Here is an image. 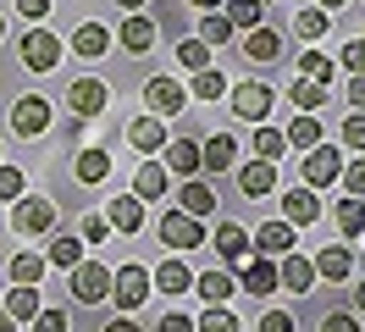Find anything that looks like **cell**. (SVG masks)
<instances>
[{"label":"cell","instance_id":"52","mask_svg":"<svg viewBox=\"0 0 365 332\" xmlns=\"http://www.w3.org/2000/svg\"><path fill=\"white\" fill-rule=\"evenodd\" d=\"M321 332H360V321H354L349 310H332V316L321 321Z\"/></svg>","mask_w":365,"mask_h":332},{"label":"cell","instance_id":"61","mask_svg":"<svg viewBox=\"0 0 365 332\" xmlns=\"http://www.w3.org/2000/svg\"><path fill=\"white\" fill-rule=\"evenodd\" d=\"M0 39H6V22H0Z\"/></svg>","mask_w":365,"mask_h":332},{"label":"cell","instance_id":"17","mask_svg":"<svg viewBox=\"0 0 365 332\" xmlns=\"http://www.w3.org/2000/svg\"><path fill=\"white\" fill-rule=\"evenodd\" d=\"M166 188H172V177H166V166H160V161H144V166L133 172V199H138V205L160 199Z\"/></svg>","mask_w":365,"mask_h":332},{"label":"cell","instance_id":"10","mask_svg":"<svg viewBox=\"0 0 365 332\" xmlns=\"http://www.w3.org/2000/svg\"><path fill=\"white\" fill-rule=\"evenodd\" d=\"M144 106H150V116L166 122V116H178V111L188 106V94H182L172 78H150V84H144Z\"/></svg>","mask_w":365,"mask_h":332},{"label":"cell","instance_id":"59","mask_svg":"<svg viewBox=\"0 0 365 332\" xmlns=\"http://www.w3.org/2000/svg\"><path fill=\"white\" fill-rule=\"evenodd\" d=\"M0 332H17V321H11V316H6V310H0Z\"/></svg>","mask_w":365,"mask_h":332},{"label":"cell","instance_id":"32","mask_svg":"<svg viewBox=\"0 0 365 332\" xmlns=\"http://www.w3.org/2000/svg\"><path fill=\"white\" fill-rule=\"evenodd\" d=\"M0 310H6L11 321H34V316H39L45 305H39V288H11V293H6V305H0Z\"/></svg>","mask_w":365,"mask_h":332},{"label":"cell","instance_id":"12","mask_svg":"<svg viewBox=\"0 0 365 332\" xmlns=\"http://www.w3.org/2000/svg\"><path fill=\"white\" fill-rule=\"evenodd\" d=\"M232 283L244 288V293H255V299H266V293L277 288V261L272 255H255V261H244V271H238Z\"/></svg>","mask_w":365,"mask_h":332},{"label":"cell","instance_id":"46","mask_svg":"<svg viewBox=\"0 0 365 332\" xmlns=\"http://www.w3.org/2000/svg\"><path fill=\"white\" fill-rule=\"evenodd\" d=\"M23 188H28V177L17 172V166H0V199H6V205H17Z\"/></svg>","mask_w":365,"mask_h":332},{"label":"cell","instance_id":"58","mask_svg":"<svg viewBox=\"0 0 365 332\" xmlns=\"http://www.w3.org/2000/svg\"><path fill=\"white\" fill-rule=\"evenodd\" d=\"M354 310H360V316H365V277H360V283H354Z\"/></svg>","mask_w":365,"mask_h":332},{"label":"cell","instance_id":"28","mask_svg":"<svg viewBox=\"0 0 365 332\" xmlns=\"http://www.w3.org/2000/svg\"><path fill=\"white\" fill-rule=\"evenodd\" d=\"M72 172H78V183H106V177H111V155L100 150V144H89V150L78 155Z\"/></svg>","mask_w":365,"mask_h":332},{"label":"cell","instance_id":"18","mask_svg":"<svg viewBox=\"0 0 365 332\" xmlns=\"http://www.w3.org/2000/svg\"><path fill=\"white\" fill-rule=\"evenodd\" d=\"M116 39H122V50H128V56H144V50L155 44V22L144 17V11H133V17L116 28Z\"/></svg>","mask_w":365,"mask_h":332},{"label":"cell","instance_id":"54","mask_svg":"<svg viewBox=\"0 0 365 332\" xmlns=\"http://www.w3.org/2000/svg\"><path fill=\"white\" fill-rule=\"evenodd\" d=\"M349 106L365 116V78H349Z\"/></svg>","mask_w":365,"mask_h":332},{"label":"cell","instance_id":"49","mask_svg":"<svg viewBox=\"0 0 365 332\" xmlns=\"http://www.w3.org/2000/svg\"><path fill=\"white\" fill-rule=\"evenodd\" d=\"M338 61L349 66L354 78H365V39H349V44H343V56H338Z\"/></svg>","mask_w":365,"mask_h":332},{"label":"cell","instance_id":"13","mask_svg":"<svg viewBox=\"0 0 365 332\" xmlns=\"http://www.w3.org/2000/svg\"><path fill=\"white\" fill-rule=\"evenodd\" d=\"M250 243L260 249V255H294V227H288L282 216H277V221H260V227L250 233Z\"/></svg>","mask_w":365,"mask_h":332},{"label":"cell","instance_id":"16","mask_svg":"<svg viewBox=\"0 0 365 332\" xmlns=\"http://www.w3.org/2000/svg\"><path fill=\"white\" fill-rule=\"evenodd\" d=\"M277 188V166L272 161H250V166H238V194L244 199H260Z\"/></svg>","mask_w":365,"mask_h":332},{"label":"cell","instance_id":"26","mask_svg":"<svg viewBox=\"0 0 365 332\" xmlns=\"http://www.w3.org/2000/svg\"><path fill=\"white\" fill-rule=\"evenodd\" d=\"M210 238H216V255H222V261H244V255H250V233H244L238 221H222Z\"/></svg>","mask_w":365,"mask_h":332},{"label":"cell","instance_id":"60","mask_svg":"<svg viewBox=\"0 0 365 332\" xmlns=\"http://www.w3.org/2000/svg\"><path fill=\"white\" fill-rule=\"evenodd\" d=\"M116 6H122V11H138V6H144V0H116Z\"/></svg>","mask_w":365,"mask_h":332},{"label":"cell","instance_id":"5","mask_svg":"<svg viewBox=\"0 0 365 332\" xmlns=\"http://www.w3.org/2000/svg\"><path fill=\"white\" fill-rule=\"evenodd\" d=\"M272 100H277V94H272L266 84H238V89H232V116L260 128V122L272 116Z\"/></svg>","mask_w":365,"mask_h":332},{"label":"cell","instance_id":"53","mask_svg":"<svg viewBox=\"0 0 365 332\" xmlns=\"http://www.w3.org/2000/svg\"><path fill=\"white\" fill-rule=\"evenodd\" d=\"M155 332H194V316H182V310H166Z\"/></svg>","mask_w":365,"mask_h":332},{"label":"cell","instance_id":"41","mask_svg":"<svg viewBox=\"0 0 365 332\" xmlns=\"http://www.w3.org/2000/svg\"><path fill=\"white\" fill-rule=\"evenodd\" d=\"M222 94H227V78H222L216 66L194 72V100H222Z\"/></svg>","mask_w":365,"mask_h":332},{"label":"cell","instance_id":"44","mask_svg":"<svg viewBox=\"0 0 365 332\" xmlns=\"http://www.w3.org/2000/svg\"><path fill=\"white\" fill-rule=\"evenodd\" d=\"M67 327H72V316L61 305H45L39 316H34V332H67Z\"/></svg>","mask_w":365,"mask_h":332},{"label":"cell","instance_id":"34","mask_svg":"<svg viewBox=\"0 0 365 332\" xmlns=\"http://www.w3.org/2000/svg\"><path fill=\"white\" fill-rule=\"evenodd\" d=\"M222 17H227L232 28H260L266 6H260V0H222Z\"/></svg>","mask_w":365,"mask_h":332},{"label":"cell","instance_id":"40","mask_svg":"<svg viewBox=\"0 0 365 332\" xmlns=\"http://www.w3.org/2000/svg\"><path fill=\"white\" fill-rule=\"evenodd\" d=\"M227 39H232V22L222 17V11H205V17H200V44L210 50V44H227Z\"/></svg>","mask_w":365,"mask_h":332},{"label":"cell","instance_id":"24","mask_svg":"<svg viewBox=\"0 0 365 332\" xmlns=\"http://www.w3.org/2000/svg\"><path fill=\"white\" fill-rule=\"evenodd\" d=\"M50 266H61V271H72V266H83V238L78 233H50V249H45Z\"/></svg>","mask_w":365,"mask_h":332},{"label":"cell","instance_id":"20","mask_svg":"<svg viewBox=\"0 0 365 332\" xmlns=\"http://www.w3.org/2000/svg\"><path fill=\"white\" fill-rule=\"evenodd\" d=\"M106 50H111V28H100V22H83L72 34V56H83V61H100Z\"/></svg>","mask_w":365,"mask_h":332},{"label":"cell","instance_id":"31","mask_svg":"<svg viewBox=\"0 0 365 332\" xmlns=\"http://www.w3.org/2000/svg\"><path fill=\"white\" fill-rule=\"evenodd\" d=\"M166 166L182 172V177H194L200 172V144H194V139H172V144H166Z\"/></svg>","mask_w":365,"mask_h":332},{"label":"cell","instance_id":"29","mask_svg":"<svg viewBox=\"0 0 365 332\" xmlns=\"http://www.w3.org/2000/svg\"><path fill=\"white\" fill-rule=\"evenodd\" d=\"M45 255H34V249H23V255H11V283L17 288H39V277H45Z\"/></svg>","mask_w":365,"mask_h":332},{"label":"cell","instance_id":"8","mask_svg":"<svg viewBox=\"0 0 365 332\" xmlns=\"http://www.w3.org/2000/svg\"><path fill=\"white\" fill-rule=\"evenodd\" d=\"M160 243H172V249H200V243H205V221L182 216V211H166V216H160Z\"/></svg>","mask_w":365,"mask_h":332},{"label":"cell","instance_id":"39","mask_svg":"<svg viewBox=\"0 0 365 332\" xmlns=\"http://www.w3.org/2000/svg\"><path fill=\"white\" fill-rule=\"evenodd\" d=\"M194 332H244V321H238V316H232L227 305H210L205 316L194 321Z\"/></svg>","mask_w":365,"mask_h":332},{"label":"cell","instance_id":"55","mask_svg":"<svg viewBox=\"0 0 365 332\" xmlns=\"http://www.w3.org/2000/svg\"><path fill=\"white\" fill-rule=\"evenodd\" d=\"M100 332H144V327H138V321H122V316H116V321H106Z\"/></svg>","mask_w":365,"mask_h":332},{"label":"cell","instance_id":"19","mask_svg":"<svg viewBox=\"0 0 365 332\" xmlns=\"http://www.w3.org/2000/svg\"><path fill=\"white\" fill-rule=\"evenodd\" d=\"M232 161H238V144H232V133H210L205 144H200V166H205V172H227Z\"/></svg>","mask_w":365,"mask_h":332},{"label":"cell","instance_id":"47","mask_svg":"<svg viewBox=\"0 0 365 332\" xmlns=\"http://www.w3.org/2000/svg\"><path fill=\"white\" fill-rule=\"evenodd\" d=\"M338 139L349 144V150H360V155H365V116H360V111H354V116H343Z\"/></svg>","mask_w":365,"mask_h":332},{"label":"cell","instance_id":"1","mask_svg":"<svg viewBox=\"0 0 365 332\" xmlns=\"http://www.w3.org/2000/svg\"><path fill=\"white\" fill-rule=\"evenodd\" d=\"M67 288H72V299H83V305L111 299V266H100V261L72 266V271H67Z\"/></svg>","mask_w":365,"mask_h":332},{"label":"cell","instance_id":"33","mask_svg":"<svg viewBox=\"0 0 365 332\" xmlns=\"http://www.w3.org/2000/svg\"><path fill=\"white\" fill-rule=\"evenodd\" d=\"M194 288H200V299H205V305H227L238 283H232L227 271H205V277H194Z\"/></svg>","mask_w":365,"mask_h":332},{"label":"cell","instance_id":"30","mask_svg":"<svg viewBox=\"0 0 365 332\" xmlns=\"http://www.w3.org/2000/svg\"><path fill=\"white\" fill-rule=\"evenodd\" d=\"M299 72H304V84H332V78H338V61H332V56H321V50H304V56H299Z\"/></svg>","mask_w":365,"mask_h":332},{"label":"cell","instance_id":"57","mask_svg":"<svg viewBox=\"0 0 365 332\" xmlns=\"http://www.w3.org/2000/svg\"><path fill=\"white\" fill-rule=\"evenodd\" d=\"M343 6H349V0H316V11H327V17H332V11H343Z\"/></svg>","mask_w":365,"mask_h":332},{"label":"cell","instance_id":"25","mask_svg":"<svg viewBox=\"0 0 365 332\" xmlns=\"http://www.w3.org/2000/svg\"><path fill=\"white\" fill-rule=\"evenodd\" d=\"M332 227H338L343 238H360V233H365V199H349V194H343L338 205H332Z\"/></svg>","mask_w":365,"mask_h":332},{"label":"cell","instance_id":"48","mask_svg":"<svg viewBox=\"0 0 365 332\" xmlns=\"http://www.w3.org/2000/svg\"><path fill=\"white\" fill-rule=\"evenodd\" d=\"M78 238H83V243H106V238H111L106 216H83V221H78Z\"/></svg>","mask_w":365,"mask_h":332},{"label":"cell","instance_id":"2","mask_svg":"<svg viewBox=\"0 0 365 332\" xmlns=\"http://www.w3.org/2000/svg\"><path fill=\"white\" fill-rule=\"evenodd\" d=\"M111 299L122 316H133L144 299H150V271L144 266H122V271H111Z\"/></svg>","mask_w":365,"mask_h":332},{"label":"cell","instance_id":"38","mask_svg":"<svg viewBox=\"0 0 365 332\" xmlns=\"http://www.w3.org/2000/svg\"><path fill=\"white\" fill-rule=\"evenodd\" d=\"M282 150H288V139L260 122V128H255V161H272V166H277V161H282Z\"/></svg>","mask_w":365,"mask_h":332},{"label":"cell","instance_id":"21","mask_svg":"<svg viewBox=\"0 0 365 332\" xmlns=\"http://www.w3.org/2000/svg\"><path fill=\"white\" fill-rule=\"evenodd\" d=\"M178 199H182V216H194V221H205V216H216V194H210L200 177H188L178 188Z\"/></svg>","mask_w":365,"mask_h":332},{"label":"cell","instance_id":"7","mask_svg":"<svg viewBox=\"0 0 365 332\" xmlns=\"http://www.w3.org/2000/svg\"><path fill=\"white\" fill-rule=\"evenodd\" d=\"M45 128H50V100L23 94V100L11 106V133H17V139H39Z\"/></svg>","mask_w":365,"mask_h":332},{"label":"cell","instance_id":"11","mask_svg":"<svg viewBox=\"0 0 365 332\" xmlns=\"http://www.w3.org/2000/svg\"><path fill=\"white\" fill-rule=\"evenodd\" d=\"M128 144H133V150L144 155V161H155V155L166 150L172 139H166V122H160V116H138L133 128H128Z\"/></svg>","mask_w":365,"mask_h":332},{"label":"cell","instance_id":"4","mask_svg":"<svg viewBox=\"0 0 365 332\" xmlns=\"http://www.w3.org/2000/svg\"><path fill=\"white\" fill-rule=\"evenodd\" d=\"M50 227H56V205H50V199L28 194V199L11 205V233H28V238H34V233H50Z\"/></svg>","mask_w":365,"mask_h":332},{"label":"cell","instance_id":"27","mask_svg":"<svg viewBox=\"0 0 365 332\" xmlns=\"http://www.w3.org/2000/svg\"><path fill=\"white\" fill-rule=\"evenodd\" d=\"M310 266H316V277H332V283H338V277H349V271H354V255H349L343 243H327Z\"/></svg>","mask_w":365,"mask_h":332},{"label":"cell","instance_id":"62","mask_svg":"<svg viewBox=\"0 0 365 332\" xmlns=\"http://www.w3.org/2000/svg\"><path fill=\"white\" fill-rule=\"evenodd\" d=\"M260 6H272V0H260Z\"/></svg>","mask_w":365,"mask_h":332},{"label":"cell","instance_id":"50","mask_svg":"<svg viewBox=\"0 0 365 332\" xmlns=\"http://www.w3.org/2000/svg\"><path fill=\"white\" fill-rule=\"evenodd\" d=\"M11 11H17L23 22H45L50 17V0H11Z\"/></svg>","mask_w":365,"mask_h":332},{"label":"cell","instance_id":"22","mask_svg":"<svg viewBox=\"0 0 365 332\" xmlns=\"http://www.w3.org/2000/svg\"><path fill=\"white\" fill-rule=\"evenodd\" d=\"M244 56H250V61H277V56H282V34H277V28H250V34H244Z\"/></svg>","mask_w":365,"mask_h":332},{"label":"cell","instance_id":"14","mask_svg":"<svg viewBox=\"0 0 365 332\" xmlns=\"http://www.w3.org/2000/svg\"><path fill=\"white\" fill-rule=\"evenodd\" d=\"M316 216H321L316 188H288V194H282V221H288V227H310Z\"/></svg>","mask_w":365,"mask_h":332},{"label":"cell","instance_id":"15","mask_svg":"<svg viewBox=\"0 0 365 332\" xmlns=\"http://www.w3.org/2000/svg\"><path fill=\"white\" fill-rule=\"evenodd\" d=\"M277 288H288V293H310V288H316V266L304 261V255H282V266H277Z\"/></svg>","mask_w":365,"mask_h":332},{"label":"cell","instance_id":"42","mask_svg":"<svg viewBox=\"0 0 365 332\" xmlns=\"http://www.w3.org/2000/svg\"><path fill=\"white\" fill-rule=\"evenodd\" d=\"M327 28H332L327 11H294V34H299V39H321Z\"/></svg>","mask_w":365,"mask_h":332},{"label":"cell","instance_id":"23","mask_svg":"<svg viewBox=\"0 0 365 332\" xmlns=\"http://www.w3.org/2000/svg\"><path fill=\"white\" fill-rule=\"evenodd\" d=\"M106 227H116V233H138V227H144V205H138L133 194H116L111 211H106Z\"/></svg>","mask_w":365,"mask_h":332},{"label":"cell","instance_id":"6","mask_svg":"<svg viewBox=\"0 0 365 332\" xmlns=\"http://www.w3.org/2000/svg\"><path fill=\"white\" fill-rule=\"evenodd\" d=\"M343 172V155L338 144H316V150L304 155V188H332Z\"/></svg>","mask_w":365,"mask_h":332},{"label":"cell","instance_id":"9","mask_svg":"<svg viewBox=\"0 0 365 332\" xmlns=\"http://www.w3.org/2000/svg\"><path fill=\"white\" fill-rule=\"evenodd\" d=\"M106 100H111V89L100 84V78H78V84L67 89V106H72V116L83 122V116H100L106 111Z\"/></svg>","mask_w":365,"mask_h":332},{"label":"cell","instance_id":"43","mask_svg":"<svg viewBox=\"0 0 365 332\" xmlns=\"http://www.w3.org/2000/svg\"><path fill=\"white\" fill-rule=\"evenodd\" d=\"M178 61L188 66V72H205V66H210V50H205L200 39H182V44H178Z\"/></svg>","mask_w":365,"mask_h":332},{"label":"cell","instance_id":"36","mask_svg":"<svg viewBox=\"0 0 365 332\" xmlns=\"http://www.w3.org/2000/svg\"><path fill=\"white\" fill-rule=\"evenodd\" d=\"M288 100H294V106H299V116H316V111L327 106L332 94H327V89H321V84H304V78H299V84L288 89Z\"/></svg>","mask_w":365,"mask_h":332},{"label":"cell","instance_id":"56","mask_svg":"<svg viewBox=\"0 0 365 332\" xmlns=\"http://www.w3.org/2000/svg\"><path fill=\"white\" fill-rule=\"evenodd\" d=\"M188 6H194L200 17H205V11H222V0H188Z\"/></svg>","mask_w":365,"mask_h":332},{"label":"cell","instance_id":"3","mask_svg":"<svg viewBox=\"0 0 365 332\" xmlns=\"http://www.w3.org/2000/svg\"><path fill=\"white\" fill-rule=\"evenodd\" d=\"M17 56H23L28 72H50V66L61 61V39H56L50 28H28L23 44H17Z\"/></svg>","mask_w":365,"mask_h":332},{"label":"cell","instance_id":"45","mask_svg":"<svg viewBox=\"0 0 365 332\" xmlns=\"http://www.w3.org/2000/svg\"><path fill=\"white\" fill-rule=\"evenodd\" d=\"M338 183H343L349 199H365V161H349V166L338 172Z\"/></svg>","mask_w":365,"mask_h":332},{"label":"cell","instance_id":"35","mask_svg":"<svg viewBox=\"0 0 365 332\" xmlns=\"http://www.w3.org/2000/svg\"><path fill=\"white\" fill-rule=\"evenodd\" d=\"M282 139H288L294 150H316V144H321V122H316V116H294V122L282 128Z\"/></svg>","mask_w":365,"mask_h":332},{"label":"cell","instance_id":"37","mask_svg":"<svg viewBox=\"0 0 365 332\" xmlns=\"http://www.w3.org/2000/svg\"><path fill=\"white\" fill-rule=\"evenodd\" d=\"M150 283H160V293H182V288H194V271L182 261H160V271L150 277Z\"/></svg>","mask_w":365,"mask_h":332},{"label":"cell","instance_id":"51","mask_svg":"<svg viewBox=\"0 0 365 332\" xmlns=\"http://www.w3.org/2000/svg\"><path fill=\"white\" fill-rule=\"evenodd\" d=\"M260 332H294V316H288V310H266V316H260Z\"/></svg>","mask_w":365,"mask_h":332}]
</instances>
